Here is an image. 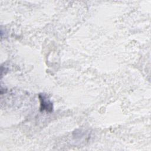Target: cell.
I'll list each match as a JSON object with an SVG mask.
<instances>
[{
  "label": "cell",
  "mask_w": 151,
  "mask_h": 151,
  "mask_svg": "<svg viewBox=\"0 0 151 151\" xmlns=\"http://www.w3.org/2000/svg\"><path fill=\"white\" fill-rule=\"evenodd\" d=\"M41 100V109L45 110L47 111H51L52 109V105L51 102L48 101L47 100H45V99L42 96V97L40 98Z\"/></svg>",
  "instance_id": "1"
}]
</instances>
